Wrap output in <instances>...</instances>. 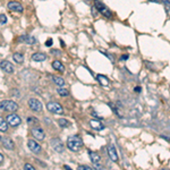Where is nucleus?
<instances>
[{
    "instance_id": "obj_1",
    "label": "nucleus",
    "mask_w": 170,
    "mask_h": 170,
    "mask_svg": "<svg viewBox=\"0 0 170 170\" xmlns=\"http://www.w3.org/2000/svg\"><path fill=\"white\" fill-rule=\"evenodd\" d=\"M67 148L69 149L70 151L78 152L83 148V141H82L81 137L76 136V135L68 137V140H67Z\"/></svg>"
},
{
    "instance_id": "obj_2",
    "label": "nucleus",
    "mask_w": 170,
    "mask_h": 170,
    "mask_svg": "<svg viewBox=\"0 0 170 170\" xmlns=\"http://www.w3.org/2000/svg\"><path fill=\"white\" fill-rule=\"evenodd\" d=\"M0 109L7 112H14L18 109V104L11 100H4L0 102Z\"/></svg>"
},
{
    "instance_id": "obj_3",
    "label": "nucleus",
    "mask_w": 170,
    "mask_h": 170,
    "mask_svg": "<svg viewBox=\"0 0 170 170\" xmlns=\"http://www.w3.org/2000/svg\"><path fill=\"white\" fill-rule=\"evenodd\" d=\"M94 7L98 9V13L102 14V15L106 16V17H108V18H110L111 16H112V13H111V11L107 8V6L102 4L101 1L95 0V1H94Z\"/></svg>"
},
{
    "instance_id": "obj_4",
    "label": "nucleus",
    "mask_w": 170,
    "mask_h": 170,
    "mask_svg": "<svg viewBox=\"0 0 170 170\" xmlns=\"http://www.w3.org/2000/svg\"><path fill=\"white\" fill-rule=\"evenodd\" d=\"M47 109H48L50 112H52V114H56V115H63V112H64V109H63V107H61V104H59L58 102H55V101L48 102Z\"/></svg>"
},
{
    "instance_id": "obj_5",
    "label": "nucleus",
    "mask_w": 170,
    "mask_h": 170,
    "mask_svg": "<svg viewBox=\"0 0 170 170\" xmlns=\"http://www.w3.org/2000/svg\"><path fill=\"white\" fill-rule=\"evenodd\" d=\"M29 107H30V109L32 111L41 112L43 106H42V103H41V101H39L37 99H35V98H32V99L29 100Z\"/></svg>"
},
{
    "instance_id": "obj_6",
    "label": "nucleus",
    "mask_w": 170,
    "mask_h": 170,
    "mask_svg": "<svg viewBox=\"0 0 170 170\" xmlns=\"http://www.w3.org/2000/svg\"><path fill=\"white\" fill-rule=\"evenodd\" d=\"M50 144H51L52 149H53L56 152H58V153H63L64 152V145L59 138H52V140L50 141Z\"/></svg>"
},
{
    "instance_id": "obj_7",
    "label": "nucleus",
    "mask_w": 170,
    "mask_h": 170,
    "mask_svg": "<svg viewBox=\"0 0 170 170\" xmlns=\"http://www.w3.org/2000/svg\"><path fill=\"white\" fill-rule=\"evenodd\" d=\"M7 122L10 126H13V127H16V126H18L22 122V119L19 118L17 115H15V114H11V115L7 116Z\"/></svg>"
},
{
    "instance_id": "obj_8",
    "label": "nucleus",
    "mask_w": 170,
    "mask_h": 170,
    "mask_svg": "<svg viewBox=\"0 0 170 170\" xmlns=\"http://www.w3.org/2000/svg\"><path fill=\"white\" fill-rule=\"evenodd\" d=\"M27 145H29V149H30L31 151L34 152V153H40L42 148H41V145L35 142L34 140H29L27 141Z\"/></svg>"
},
{
    "instance_id": "obj_9",
    "label": "nucleus",
    "mask_w": 170,
    "mask_h": 170,
    "mask_svg": "<svg viewBox=\"0 0 170 170\" xmlns=\"http://www.w3.org/2000/svg\"><path fill=\"white\" fill-rule=\"evenodd\" d=\"M108 154L110 156L111 161H114V162H117L118 161V153H117V150H116V146L114 145H109L108 146Z\"/></svg>"
},
{
    "instance_id": "obj_10",
    "label": "nucleus",
    "mask_w": 170,
    "mask_h": 170,
    "mask_svg": "<svg viewBox=\"0 0 170 170\" xmlns=\"http://www.w3.org/2000/svg\"><path fill=\"white\" fill-rule=\"evenodd\" d=\"M18 41L21 43H26V44H34L37 43V39L31 35H22L18 37Z\"/></svg>"
},
{
    "instance_id": "obj_11",
    "label": "nucleus",
    "mask_w": 170,
    "mask_h": 170,
    "mask_svg": "<svg viewBox=\"0 0 170 170\" xmlns=\"http://www.w3.org/2000/svg\"><path fill=\"white\" fill-rule=\"evenodd\" d=\"M32 134H33V136L35 137V138H37V140H44L45 137V134H44V130L42 129V128H40V127H35V128H33L32 129Z\"/></svg>"
},
{
    "instance_id": "obj_12",
    "label": "nucleus",
    "mask_w": 170,
    "mask_h": 170,
    "mask_svg": "<svg viewBox=\"0 0 170 170\" xmlns=\"http://www.w3.org/2000/svg\"><path fill=\"white\" fill-rule=\"evenodd\" d=\"M0 67H1V69L4 70V71H6V73H8V74H11V73L14 71V66H13L9 61H7V60L1 61Z\"/></svg>"
},
{
    "instance_id": "obj_13",
    "label": "nucleus",
    "mask_w": 170,
    "mask_h": 170,
    "mask_svg": "<svg viewBox=\"0 0 170 170\" xmlns=\"http://www.w3.org/2000/svg\"><path fill=\"white\" fill-rule=\"evenodd\" d=\"M8 8L13 11H16V13H22L23 11V6L19 2H16V1L8 2Z\"/></svg>"
},
{
    "instance_id": "obj_14",
    "label": "nucleus",
    "mask_w": 170,
    "mask_h": 170,
    "mask_svg": "<svg viewBox=\"0 0 170 170\" xmlns=\"http://www.w3.org/2000/svg\"><path fill=\"white\" fill-rule=\"evenodd\" d=\"M87 153H89L90 155V159H91V161H92L93 164H99L101 161V156L96 152L94 151H87Z\"/></svg>"
},
{
    "instance_id": "obj_15",
    "label": "nucleus",
    "mask_w": 170,
    "mask_h": 170,
    "mask_svg": "<svg viewBox=\"0 0 170 170\" xmlns=\"http://www.w3.org/2000/svg\"><path fill=\"white\" fill-rule=\"evenodd\" d=\"M2 145H4L5 149H7V150H14V142L9 138V137H5V138H2Z\"/></svg>"
},
{
    "instance_id": "obj_16",
    "label": "nucleus",
    "mask_w": 170,
    "mask_h": 170,
    "mask_svg": "<svg viewBox=\"0 0 170 170\" xmlns=\"http://www.w3.org/2000/svg\"><path fill=\"white\" fill-rule=\"evenodd\" d=\"M47 59V56L42 52H37V53H34L32 56V60L33 61H37V63H41V61H44Z\"/></svg>"
},
{
    "instance_id": "obj_17",
    "label": "nucleus",
    "mask_w": 170,
    "mask_h": 170,
    "mask_svg": "<svg viewBox=\"0 0 170 170\" xmlns=\"http://www.w3.org/2000/svg\"><path fill=\"white\" fill-rule=\"evenodd\" d=\"M90 126L92 127L93 129H95V130H103L104 129V125L103 124H101L100 122H98V120H91V122H90Z\"/></svg>"
},
{
    "instance_id": "obj_18",
    "label": "nucleus",
    "mask_w": 170,
    "mask_h": 170,
    "mask_svg": "<svg viewBox=\"0 0 170 170\" xmlns=\"http://www.w3.org/2000/svg\"><path fill=\"white\" fill-rule=\"evenodd\" d=\"M96 79H98V82L100 83L102 86H108L109 85V78L106 76V75H102V74H99L98 76H96Z\"/></svg>"
},
{
    "instance_id": "obj_19",
    "label": "nucleus",
    "mask_w": 170,
    "mask_h": 170,
    "mask_svg": "<svg viewBox=\"0 0 170 170\" xmlns=\"http://www.w3.org/2000/svg\"><path fill=\"white\" fill-rule=\"evenodd\" d=\"M52 67H53L55 69L59 70V71H64V70H65V66L60 63L59 60H55V61L52 63Z\"/></svg>"
},
{
    "instance_id": "obj_20",
    "label": "nucleus",
    "mask_w": 170,
    "mask_h": 170,
    "mask_svg": "<svg viewBox=\"0 0 170 170\" xmlns=\"http://www.w3.org/2000/svg\"><path fill=\"white\" fill-rule=\"evenodd\" d=\"M13 59L15 60V63L17 64H22L23 63V60H24V56L22 55V53H14L13 55Z\"/></svg>"
},
{
    "instance_id": "obj_21",
    "label": "nucleus",
    "mask_w": 170,
    "mask_h": 170,
    "mask_svg": "<svg viewBox=\"0 0 170 170\" xmlns=\"http://www.w3.org/2000/svg\"><path fill=\"white\" fill-rule=\"evenodd\" d=\"M7 129H8L7 122L2 117H0V130L1 132H7Z\"/></svg>"
},
{
    "instance_id": "obj_22",
    "label": "nucleus",
    "mask_w": 170,
    "mask_h": 170,
    "mask_svg": "<svg viewBox=\"0 0 170 170\" xmlns=\"http://www.w3.org/2000/svg\"><path fill=\"white\" fill-rule=\"evenodd\" d=\"M58 124H59V126L61 128H66V127H69L70 126V122L67 119H64V118H60L58 120Z\"/></svg>"
},
{
    "instance_id": "obj_23",
    "label": "nucleus",
    "mask_w": 170,
    "mask_h": 170,
    "mask_svg": "<svg viewBox=\"0 0 170 170\" xmlns=\"http://www.w3.org/2000/svg\"><path fill=\"white\" fill-rule=\"evenodd\" d=\"M52 79H53V82H55L58 86H64V85H65V81H64L61 77H59V76H52Z\"/></svg>"
},
{
    "instance_id": "obj_24",
    "label": "nucleus",
    "mask_w": 170,
    "mask_h": 170,
    "mask_svg": "<svg viewBox=\"0 0 170 170\" xmlns=\"http://www.w3.org/2000/svg\"><path fill=\"white\" fill-rule=\"evenodd\" d=\"M57 92L59 93V94H60L61 96H68V94H69V92H68L67 90L64 89L63 86H60V87H58V89H57Z\"/></svg>"
},
{
    "instance_id": "obj_25",
    "label": "nucleus",
    "mask_w": 170,
    "mask_h": 170,
    "mask_svg": "<svg viewBox=\"0 0 170 170\" xmlns=\"http://www.w3.org/2000/svg\"><path fill=\"white\" fill-rule=\"evenodd\" d=\"M109 106H110V108H111V109H112V110H114V112H115L116 115L118 116L119 118H122V114H120V112H119V111H118V109H117V108H116L115 106H114V104H112V103H109Z\"/></svg>"
},
{
    "instance_id": "obj_26",
    "label": "nucleus",
    "mask_w": 170,
    "mask_h": 170,
    "mask_svg": "<svg viewBox=\"0 0 170 170\" xmlns=\"http://www.w3.org/2000/svg\"><path fill=\"white\" fill-rule=\"evenodd\" d=\"M6 23H7V17H6V15L1 14V15H0V24L4 25V24H6Z\"/></svg>"
},
{
    "instance_id": "obj_27",
    "label": "nucleus",
    "mask_w": 170,
    "mask_h": 170,
    "mask_svg": "<svg viewBox=\"0 0 170 170\" xmlns=\"http://www.w3.org/2000/svg\"><path fill=\"white\" fill-rule=\"evenodd\" d=\"M24 169H27V170H34V167L30 163H26L25 166H24Z\"/></svg>"
},
{
    "instance_id": "obj_28",
    "label": "nucleus",
    "mask_w": 170,
    "mask_h": 170,
    "mask_svg": "<svg viewBox=\"0 0 170 170\" xmlns=\"http://www.w3.org/2000/svg\"><path fill=\"white\" fill-rule=\"evenodd\" d=\"M78 169H82V170H92V168L89 166H78Z\"/></svg>"
},
{
    "instance_id": "obj_29",
    "label": "nucleus",
    "mask_w": 170,
    "mask_h": 170,
    "mask_svg": "<svg viewBox=\"0 0 170 170\" xmlns=\"http://www.w3.org/2000/svg\"><path fill=\"white\" fill-rule=\"evenodd\" d=\"M100 52H101V53H103L104 56H107V57H108V58H109V59L111 60V61H114V59H112V57H111L110 55H108V53H107V52H106V51H103V50H100Z\"/></svg>"
},
{
    "instance_id": "obj_30",
    "label": "nucleus",
    "mask_w": 170,
    "mask_h": 170,
    "mask_svg": "<svg viewBox=\"0 0 170 170\" xmlns=\"http://www.w3.org/2000/svg\"><path fill=\"white\" fill-rule=\"evenodd\" d=\"M128 57H129L128 55H122V57H120V60H122V61H124V60L128 59Z\"/></svg>"
},
{
    "instance_id": "obj_31",
    "label": "nucleus",
    "mask_w": 170,
    "mask_h": 170,
    "mask_svg": "<svg viewBox=\"0 0 170 170\" xmlns=\"http://www.w3.org/2000/svg\"><path fill=\"white\" fill-rule=\"evenodd\" d=\"M162 2L166 5V6H168V7L170 6V0H162Z\"/></svg>"
},
{
    "instance_id": "obj_32",
    "label": "nucleus",
    "mask_w": 170,
    "mask_h": 170,
    "mask_svg": "<svg viewBox=\"0 0 170 170\" xmlns=\"http://www.w3.org/2000/svg\"><path fill=\"white\" fill-rule=\"evenodd\" d=\"M45 44L48 45V47H50V45L52 44V40H51V39H48V41H47V43H45Z\"/></svg>"
},
{
    "instance_id": "obj_33",
    "label": "nucleus",
    "mask_w": 170,
    "mask_h": 170,
    "mask_svg": "<svg viewBox=\"0 0 170 170\" xmlns=\"http://www.w3.org/2000/svg\"><path fill=\"white\" fill-rule=\"evenodd\" d=\"M2 162H4V155L0 153V166L2 164Z\"/></svg>"
},
{
    "instance_id": "obj_34",
    "label": "nucleus",
    "mask_w": 170,
    "mask_h": 170,
    "mask_svg": "<svg viewBox=\"0 0 170 170\" xmlns=\"http://www.w3.org/2000/svg\"><path fill=\"white\" fill-rule=\"evenodd\" d=\"M135 91H136V92H141V86H136Z\"/></svg>"
},
{
    "instance_id": "obj_35",
    "label": "nucleus",
    "mask_w": 170,
    "mask_h": 170,
    "mask_svg": "<svg viewBox=\"0 0 170 170\" xmlns=\"http://www.w3.org/2000/svg\"><path fill=\"white\" fill-rule=\"evenodd\" d=\"M150 1H153V2H156V1H159V0H150Z\"/></svg>"
},
{
    "instance_id": "obj_36",
    "label": "nucleus",
    "mask_w": 170,
    "mask_h": 170,
    "mask_svg": "<svg viewBox=\"0 0 170 170\" xmlns=\"http://www.w3.org/2000/svg\"><path fill=\"white\" fill-rule=\"evenodd\" d=\"M1 140H2V138H1V136H0V141H1Z\"/></svg>"
}]
</instances>
